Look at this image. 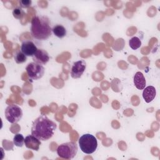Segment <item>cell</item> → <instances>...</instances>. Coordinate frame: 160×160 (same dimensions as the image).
Masks as SVG:
<instances>
[{
    "mask_svg": "<svg viewBox=\"0 0 160 160\" xmlns=\"http://www.w3.org/2000/svg\"><path fill=\"white\" fill-rule=\"evenodd\" d=\"M57 128L56 124L46 116H40L32 122L31 134L41 141L52 138Z\"/></svg>",
    "mask_w": 160,
    "mask_h": 160,
    "instance_id": "cell-1",
    "label": "cell"
},
{
    "mask_svg": "<svg viewBox=\"0 0 160 160\" xmlns=\"http://www.w3.org/2000/svg\"><path fill=\"white\" fill-rule=\"evenodd\" d=\"M31 33L32 36L37 40L48 39L52 33L49 19L45 16L34 17L31 21Z\"/></svg>",
    "mask_w": 160,
    "mask_h": 160,
    "instance_id": "cell-2",
    "label": "cell"
},
{
    "mask_svg": "<svg viewBox=\"0 0 160 160\" xmlns=\"http://www.w3.org/2000/svg\"><path fill=\"white\" fill-rule=\"evenodd\" d=\"M79 145L81 150L84 153L88 154H92L97 149V139L91 134H84L79 139Z\"/></svg>",
    "mask_w": 160,
    "mask_h": 160,
    "instance_id": "cell-3",
    "label": "cell"
},
{
    "mask_svg": "<svg viewBox=\"0 0 160 160\" xmlns=\"http://www.w3.org/2000/svg\"><path fill=\"white\" fill-rule=\"evenodd\" d=\"M78 148L75 142L71 141L59 145L57 148L58 155L64 159H70L75 157L78 152Z\"/></svg>",
    "mask_w": 160,
    "mask_h": 160,
    "instance_id": "cell-4",
    "label": "cell"
},
{
    "mask_svg": "<svg viewBox=\"0 0 160 160\" xmlns=\"http://www.w3.org/2000/svg\"><path fill=\"white\" fill-rule=\"evenodd\" d=\"M5 117L8 122L12 124L18 122L22 118V111L16 104L9 105L5 109Z\"/></svg>",
    "mask_w": 160,
    "mask_h": 160,
    "instance_id": "cell-5",
    "label": "cell"
},
{
    "mask_svg": "<svg viewBox=\"0 0 160 160\" xmlns=\"http://www.w3.org/2000/svg\"><path fill=\"white\" fill-rule=\"evenodd\" d=\"M26 70L28 77L33 80L41 79L44 74V67L35 62L29 63L26 68Z\"/></svg>",
    "mask_w": 160,
    "mask_h": 160,
    "instance_id": "cell-6",
    "label": "cell"
},
{
    "mask_svg": "<svg viewBox=\"0 0 160 160\" xmlns=\"http://www.w3.org/2000/svg\"><path fill=\"white\" fill-rule=\"evenodd\" d=\"M86 68V63L84 60H79L73 63L71 71V76L74 79L81 77Z\"/></svg>",
    "mask_w": 160,
    "mask_h": 160,
    "instance_id": "cell-7",
    "label": "cell"
},
{
    "mask_svg": "<svg viewBox=\"0 0 160 160\" xmlns=\"http://www.w3.org/2000/svg\"><path fill=\"white\" fill-rule=\"evenodd\" d=\"M32 58L34 62L40 64H45L49 60V56L48 52L42 49H38Z\"/></svg>",
    "mask_w": 160,
    "mask_h": 160,
    "instance_id": "cell-8",
    "label": "cell"
},
{
    "mask_svg": "<svg viewBox=\"0 0 160 160\" xmlns=\"http://www.w3.org/2000/svg\"><path fill=\"white\" fill-rule=\"evenodd\" d=\"M38 49L32 41H24L21 46V51H22L26 56H32L36 53Z\"/></svg>",
    "mask_w": 160,
    "mask_h": 160,
    "instance_id": "cell-9",
    "label": "cell"
},
{
    "mask_svg": "<svg viewBox=\"0 0 160 160\" xmlns=\"http://www.w3.org/2000/svg\"><path fill=\"white\" fill-rule=\"evenodd\" d=\"M24 144L27 148L34 151H38L41 145V141L39 139L33 135H28L24 139Z\"/></svg>",
    "mask_w": 160,
    "mask_h": 160,
    "instance_id": "cell-10",
    "label": "cell"
},
{
    "mask_svg": "<svg viewBox=\"0 0 160 160\" xmlns=\"http://www.w3.org/2000/svg\"><path fill=\"white\" fill-rule=\"evenodd\" d=\"M156 95V91L155 88L152 86H149L145 88L142 92V97L147 103L151 102L154 99Z\"/></svg>",
    "mask_w": 160,
    "mask_h": 160,
    "instance_id": "cell-11",
    "label": "cell"
},
{
    "mask_svg": "<svg viewBox=\"0 0 160 160\" xmlns=\"http://www.w3.org/2000/svg\"><path fill=\"white\" fill-rule=\"evenodd\" d=\"M134 84L138 89L142 90L146 86V79L141 72H137L134 76Z\"/></svg>",
    "mask_w": 160,
    "mask_h": 160,
    "instance_id": "cell-12",
    "label": "cell"
},
{
    "mask_svg": "<svg viewBox=\"0 0 160 160\" xmlns=\"http://www.w3.org/2000/svg\"><path fill=\"white\" fill-rule=\"evenodd\" d=\"M52 31L54 33V34L59 38H62L66 35V28L61 24H57L55 26H54L52 29Z\"/></svg>",
    "mask_w": 160,
    "mask_h": 160,
    "instance_id": "cell-13",
    "label": "cell"
},
{
    "mask_svg": "<svg viewBox=\"0 0 160 160\" xmlns=\"http://www.w3.org/2000/svg\"><path fill=\"white\" fill-rule=\"evenodd\" d=\"M129 45L130 48L136 50L138 48H139L141 46V41L140 39L138 37H132L129 41Z\"/></svg>",
    "mask_w": 160,
    "mask_h": 160,
    "instance_id": "cell-14",
    "label": "cell"
},
{
    "mask_svg": "<svg viewBox=\"0 0 160 160\" xmlns=\"http://www.w3.org/2000/svg\"><path fill=\"white\" fill-rule=\"evenodd\" d=\"M26 57L27 56L22 51L16 52L14 56L15 62L17 64H21L26 62L27 60Z\"/></svg>",
    "mask_w": 160,
    "mask_h": 160,
    "instance_id": "cell-15",
    "label": "cell"
},
{
    "mask_svg": "<svg viewBox=\"0 0 160 160\" xmlns=\"http://www.w3.org/2000/svg\"><path fill=\"white\" fill-rule=\"evenodd\" d=\"M13 143L18 147H22L24 143V138L21 134H16L13 138Z\"/></svg>",
    "mask_w": 160,
    "mask_h": 160,
    "instance_id": "cell-16",
    "label": "cell"
},
{
    "mask_svg": "<svg viewBox=\"0 0 160 160\" xmlns=\"http://www.w3.org/2000/svg\"><path fill=\"white\" fill-rule=\"evenodd\" d=\"M12 15L14 18L21 19L24 17L25 13L21 8H15L12 10Z\"/></svg>",
    "mask_w": 160,
    "mask_h": 160,
    "instance_id": "cell-17",
    "label": "cell"
},
{
    "mask_svg": "<svg viewBox=\"0 0 160 160\" xmlns=\"http://www.w3.org/2000/svg\"><path fill=\"white\" fill-rule=\"evenodd\" d=\"M20 8H28L31 6L32 1L31 0H20L19 1Z\"/></svg>",
    "mask_w": 160,
    "mask_h": 160,
    "instance_id": "cell-18",
    "label": "cell"
}]
</instances>
